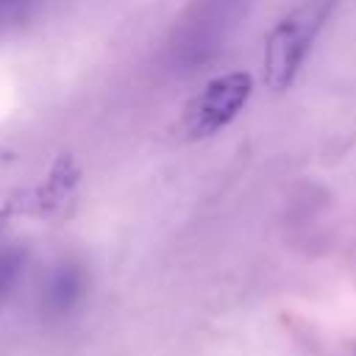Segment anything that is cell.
<instances>
[{"instance_id": "4", "label": "cell", "mask_w": 356, "mask_h": 356, "mask_svg": "<svg viewBox=\"0 0 356 356\" xmlns=\"http://www.w3.org/2000/svg\"><path fill=\"white\" fill-rule=\"evenodd\" d=\"M86 295V273L78 261H61L50 270L44 289H42V306L50 314H70Z\"/></svg>"}, {"instance_id": "3", "label": "cell", "mask_w": 356, "mask_h": 356, "mask_svg": "<svg viewBox=\"0 0 356 356\" xmlns=\"http://www.w3.org/2000/svg\"><path fill=\"white\" fill-rule=\"evenodd\" d=\"M248 0H200L186 25L181 28V42L175 44L178 56L186 58L189 64L203 61L211 56L228 36V31L236 25L242 17Z\"/></svg>"}, {"instance_id": "2", "label": "cell", "mask_w": 356, "mask_h": 356, "mask_svg": "<svg viewBox=\"0 0 356 356\" xmlns=\"http://www.w3.org/2000/svg\"><path fill=\"white\" fill-rule=\"evenodd\" d=\"M250 92H253V78L242 70H231L211 78L184 106L175 122V136L186 142H197L217 134L245 108Z\"/></svg>"}, {"instance_id": "1", "label": "cell", "mask_w": 356, "mask_h": 356, "mask_svg": "<svg viewBox=\"0 0 356 356\" xmlns=\"http://www.w3.org/2000/svg\"><path fill=\"white\" fill-rule=\"evenodd\" d=\"M339 3L342 0H298V6L273 25L264 42V81L270 89L284 92L292 86Z\"/></svg>"}, {"instance_id": "5", "label": "cell", "mask_w": 356, "mask_h": 356, "mask_svg": "<svg viewBox=\"0 0 356 356\" xmlns=\"http://www.w3.org/2000/svg\"><path fill=\"white\" fill-rule=\"evenodd\" d=\"M25 273V250L17 245H0V303L14 292Z\"/></svg>"}, {"instance_id": "6", "label": "cell", "mask_w": 356, "mask_h": 356, "mask_svg": "<svg viewBox=\"0 0 356 356\" xmlns=\"http://www.w3.org/2000/svg\"><path fill=\"white\" fill-rule=\"evenodd\" d=\"M39 0H0V31H8L14 25H19Z\"/></svg>"}]
</instances>
